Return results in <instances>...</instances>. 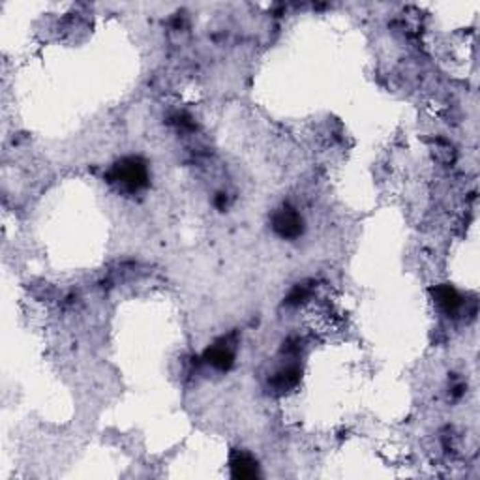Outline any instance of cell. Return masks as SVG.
I'll return each mask as SVG.
<instances>
[{
  "mask_svg": "<svg viewBox=\"0 0 480 480\" xmlns=\"http://www.w3.org/2000/svg\"><path fill=\"white\" fill-rule=\"evenodd\" d=\"M115 180L130 188H139L146 180V171H144L143 164H139L135 160H128L115 167Z\"/></svg>",
  "mask_w": 480,
  "mask_h": 480,
  "instance_id": "1",
  "label": "cell"
},
{
  "mask_svg": "<svg viewBox=\"0 0 480 480\" xmlns=\"http://www.w3.org/2000/svg\"><path fill=\"white\" fill-rule=\"evenodd\" d=\"M301 223L302 221L298 218V214L289 210V208H283L281 212L274 216V227L281 237H295V234L301 233Z\"/></svg>",
  "mask_w": 480,
  "mask_h": 480,
  "instance_id": "2",
  "label": "cell"
},
{
  "mask_svg": "<svg viewBox=\"0 0 480 480\" xmlns=\"http://www.w3.org/2000/svg\"><path fill=\"white\" fill-rule=\"evenodd\" d=\"M231 467H233L234 477H240V479H248V477H255V474H257V466H255L254 460H250L248 456L234 458Z\"/></svg>",
  "mask_w": 480,
  "mask_h": 480,
  "instance_id": "3",
  "label": "cell"
}]
</instances>
